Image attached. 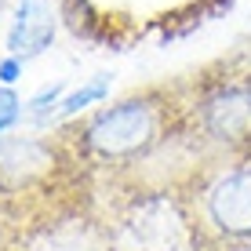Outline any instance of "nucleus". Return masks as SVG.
Instances as JSON below:
<instances>
[{"instance_id": "f257e3e1", "label": "nucleus", "mask_w": 251, "mask_h": 251, "mask_svg": "<svg viewBox=\"0 0 251 251\" xmlns=\"http://www.w3.org/2000/svg\"><path fill=\"white\" fill-rule=\"evenodd\" d=\"M55 131L69 157L99 178V186L117 182L186 135V80L150 84Z\"/></svg>"}, {"instance_id": "f03ea898", "label": "nucleus", "mask_w": 251, "mask_h": 251, "mask_svg": "<svg viewBox=\"0 0 251 251\" xmlns=\"http://www.w3.org/2000/svg\"><path fill=\"white\" fill-rule=\"evenodd\" d=\"M175 189L201 251H251V153L207 157Z\"/></svg>"}, {"instance_id": "7ed1b4c3", "label": "nucleus", "mask_w": 251, "mask_h": 251, "mask_svg": "<svg viewBox=\"0 0 251 251\" xmlns=\"http://www.w3.org/2000/svg\"><path fill=\"white\" fill-rule=\"evenodd\" d=\"M186 135L204 157L251 153V76L222 73L186 80Z\"/></svg>"}, {"instance_id": "20e7f679", "label": "nucleus", "mask_w": 251, "mask_h": 251, "mask_svg": "<svg viewBox=\"0 0 251 251\" xmlns=\"http://www.w3.org/2000/svg\"><path fill=\"white\" fill-rule=\"evenodd\" d=\"M55 44V11H51V0H19V11L11 19L7 29V55L29 58L44 55Z\"/></svg>"}, {"instance_id": "39448f33", "label": "nucleus", "mask_w": 251, "mask_h": 251, "mask_svg": "<svg viewBox=\"0 0 251 251\" xmlns=\"http://www.w3.org/2000/svg\"><path fill=\"white\" fill-rule=\"evenodd\" d=\"M109 88H113V76L99 73V76H91V80H84L76 91H66V99L58 102V109H55L51 127H62V124H69V120L88 117L91 109H99L102 99H109Z\"/></svg>"}, {"instance_id": "423d86ee", "label": "nucleus", "mask_w": 251, "mask_h": 251, "mask_svg": "<svg viewBox=\"0 0 251 251\" xmlns=\"http://www.w3.org/2000/svg\"><path fill=\"white\" fill-rule=\"evenodd\" d=\"M22 120H29V102L15 88H4V84H0V135L19 131Z\"/></svg>"}, {"instance_id": "0eeeda50", "label": "nucleus", "mask_w": 251, "mask_h": 251, "mask_svg": "<svg viewBox=\"0 0 251 251\" xmlns=\"http://www.w3.org/2000/svg\"><path fill=\"white\" fill-rule=\"evenodd\" d=\"M22 66H25L22 58H15V55H4V58H0V84H4V88H11V84L22 76Z\"/></svg>"}]
</instances>
